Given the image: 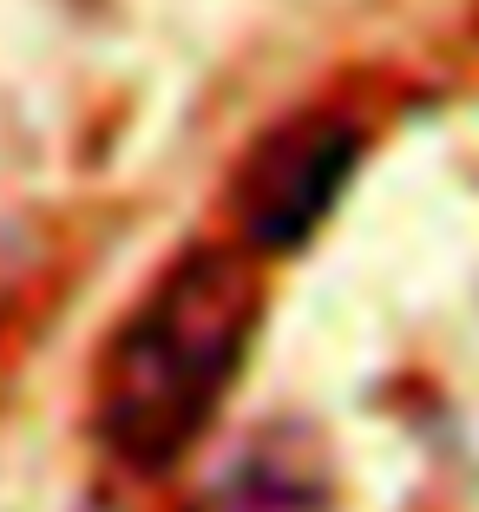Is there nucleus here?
Masks as SVG:
<instances>
[{
    "label": "nucleus",
    "instance_id": "nucleus-1",
    "mask_svg": "<svg viewBox=\"0 0 479 512\" xmlns=\"http://www.w3.org/2000/svg\"><path fill=\"white\" fill-rule=\"evenodd\" d=\"M263 283L237 250L197 243L145 289L99 362V440L132 473H171L210 434L250 362Z\"/></svg>",
    "mask_w": 479,
    "mask_h": 512
},
{
    "label": "nucleus",
    "instance_id": "nucleus-2",
    "mask_svg": "<svg viewBox=\"0 0 479 512\" xmlns=\"http://www.w3.org/2000/svg\"><path fill=\"white\" fill-rule=\"evenodd\" d=\"M355 171H361V125L329 119V112H302V119L276 125L250 151V165L237 171V191H230L243 243L263 256L302 250L335 217Z\"/></svg>",
    "mask_w": 479,
    "mask_h": 512
},
{
    "label": "nucleus",
    "instance_id": "nucleus-3",
    "mask_svg": "<svg viewBox=\"0 0 479 512\" xmlns=\"http://www.w3.org/2000/svg\"><path fill=\"white\" fill-rule=\"evenodd\" d=\"M335 467L309 427L283 421L230 447V460L191 493L184 512H329Z\"/></svg>",
    "mask_w": 479,
    "mask_h": 512
}]
</instances>
